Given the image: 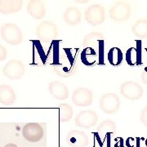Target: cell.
<instances>
[{
	"label": "cell",
	"instance_id": "30bf717a",
	"mask_svg": "<svg viewBox=\"0 0 147 147\" xmlns=\"http://www.w3.org/2000/svg\"><path fill=\"white\" fill-rule=\"evenodd\" d=\"M97 119L98 116L94 110H85L78 114L75 118L74 123L79 127L89 128L96 124Z\"/></svg>",
	"mask_w": 147,
	"mask_h": 147
},
{
	"label": "cell",
	"instance_id": "f1b7e54d",
	"mask_svg": "<svg viewBox=\"0 0 147 147\" xmlns=\"http://www.w3.org/2000/svg\"><path fill=\"white\" fill-rule=\"evenodd\" d=\"M117 140L119 141L118 142H115V147H123V140L121 137H118Z\"/></svg>",
	"mask_w": 147,
	"mask_h": 147
},
{
	"label": "cell",
	"instance_id": "83f0119b",
	"mask_svg": "<svg viewBox=\"0 0 147 147\" xmlns=\"http://www.w3.org/2000/svg\"><path fill=\"white\" fill-rule=\"evenodd\" d=\"M142 80L144 84L147 85V69H146L142 73Z\"/></svg>",
	"mask_w": 147,
	"mask_h": 147
},
{
	"label": "cell",
	"instance_id": "6da1fadb",
	"mask_svg": "<svg viewBox=\"0 0 147 147\" xmlns=\"http://www.w3.org/2000/svg\"><path fill=\"white\" fill-rule=\"evenodd\" d=\"M0 35L7 44L16 46L24 41L21 29L13 23H7L0 28Z\"/></svg>",
	"mask_w": 147,
	"mask_h": 147
},
{
	"label": "cell",
	"instance_id": "8fae6325",
	"mask_svg": "<svg viewBox=\"0 0 147 147\" xmlns=\"http://www.w3.org/2000/svg\"><path fill=\"white\" fill-rule=\"evenodd\" d=\"M66 144L70 147H88L89 138L83 131L72 130L69 132L65 138Z\"/></svg>",
	"mask_w": 147,
	"mask_h": 147
},
{
	"label": "cell",
	"instance_id": "7a4b0ae2",
	"mask_svg": "<svg viewBox=\"0 0 147 147\" xmlns=\"http://www.w3.org/2000/svg\"><path fill=\"white\" fill-rule=\"evenodd\" d=\"M36 35L41 42L45 43L52 42L57 38V26L53 21H42L37 26Z\"/></svg>",
	"mask_w": 147,
	"mask_h": 147
},
{
	"label": "cell",
	"instance_id": "9c48e42d",
	"mask_svg": "<svg viewBox=\"0 0 147 147\" xmlns=\"http://www.w3.org/2000/svg\"><path fill=\"white\" fill-rule=\"evenodd\" d=\"M43 128L38 123H28L22 129L23 137L30 142H39L43 137Z\"/></svg>",
	"mask_w": 147,
	"mask_h": 147
},
{
	"label": "cell",
	"instance_id": "7c38bea8",
	"mask_svg": "<svg viewBox=\"0 0 147 147\" xmlns=\"http://www.w3.org/2000/svg\"><path fill=\"white\" fill-rule=\"evenodd\" d=\"M53 69H54V72L60 77L70 78L76 74L78 66L73 61H61L57 64L54 66Z\"/></svg>",
	"mask_w": 147,
	"mask_h": 147
},
{
	"label": "cell",
	"instance_id": "d4e9b609",
	"mask_svg": "<svg viewBox=\"0 0 147 147\" xmlns=\"http://www.w3.org/2000/svg\"><path fill=\"white\" fill-rule=\"evenodd\" d=\"M140 120L144 126L147 127V106L142 110L140 115Z\"/></svg>",
	"mask_w": 147,
	"mask_h": 147
},
{
	"label": "cell",
	"instance_id": "ac0fdd59",
	"mask_svg": "<svg viewBox=\"0 0 147 147\" xmlns=\"http://www.w3.org/2000/svg\"><path fill=\"white\" fill-rule=\"evenodd\" d=\"M137 42V47H130L126 53V61L130 65L142 64V42L138 40Z\"/></svg>",
	"mask_w": 147,
	"mask_h": 147
},
{
	"label": "cell",
	"instance_id": "e0dca14e",
	"mask_svg": "<svg viewBox=\"0 0 147 147\" xmlns=\"http://www.w3.org/2000/svg\"><path fill=\"white\" fill-rule=\"evenodd\" d=\"M23 6V2L19 0H1L0 1V13L9 15L20 11Z\"/></svg>",
	"mask_w": 147,
	"mask_h": 147
},
{
	"label": "cell",
	"instance_id": "7402d4cb",
	"mask_svg": "<svg viewBox=\"0 0 147 147\" xmlns=\"http://www.w3.org/2000/svg\"><path fill=\"white\" fill-rule=\"evenodd\" d=\"M97 134H113L116 131V124L110 119L102 121L97 127Z\"/></svg>",
	"mask_w": 147,
	"mask_h": 147
},
{
	"label": "cell",
	"instance_id": "f546056e",
	"mask_svg": "<svg viewBox=\"0 0 147 147\" xmlns=\"http://www.w3.org/2000/svg\"><path fill=\"white\" fill-rule=\"evenodd\" d=\"M3 147H18L16 146V144H14V143H9V144H7V145H6L5 146Z\"/></svg>",
	"mask_w": 147,
	"mask_h": 147
},
{
	"label": "cell",
	"instance_id": "603a6c76",
	"mask_svg": "<svg viewBox=\"0 0 147 147\" xmlns=\"http://www.w3.org/2000/svg\"><path fill=\"white\" fill-rule=\"evenodd\" d=\"M103 38H104V35L100 32L89 33L88 34L84 37L83 44L84 47H89L92 45H95L97 42L103 41Z\"/></svg>",
	"mask_w": 147,
	"mask_h": 147
},
{
	"label": "cell",
	"instance_id": "ba28073f",
	"mask_svg": "<svg viewBox=\"0 0 147 147\" xmlns=\"http://www.w3.org/2000/svg\"><path fill=\"white\" fill-rule=\"evenodd\" d=\"M120 93L126 99L135 100L142 98L144 91L142 86L137 82L127 81L120 86Z\"/></svg>",
	"mask_w": 147,
	"mask_h": 147
},
{
	"label": "cell",
	"instance_id": "ffe728a7",
	"mask_svg": "<svg viewBox=\"0 0 147 147\" xmlns=\"http://www.w3.org/2000/svg\"><path fill=\"white\" fill-rule=\"evenodd\" d=\"M59 108V120L61 123L68 122L74 115L73 108L67 103H61L58 105Z\"/></svg>",
	"mask_w": 147,
	"mask_h": 147
},
{
	"label": "cell",
	"instance_id": "277c9868",
	"mask_svg": "<svg viewBox=\"0 0 147 147\" xmlns=\"http://www.w3.org/2000/svg\"><path fill=\"white\" fill-rule=\"evenodd\" d=\"M3 73L7 79L11 80L21 79L26 73V67L21 60L13 59L9 61L3 68Z\"/></svg>",
	"mask_w": 147,
	"mask_h": 147
},
{
	"label": "cell",
	"instance_id": "484cf974",
	"mask_svg": "<svg viewBox=\"0 0 147 147\" xmlns=\"http://www.w3.org/2000/svg\"><path fill=\"white\" fill-rule=\"evenodd\" d=\"M126 147H137V138L133 137H128L125 142Z\"/></svg>",
	"mask_w": 147,
	"mask_h": 147
},
{
	"label": "cell",
	"instance_id": "3957f363",
	"mask_svg": "<svg viewBox=\"0 0 147 147\" xmlns=\"http://www.w3.org/2000/svg\"><path fill=\"white\" fill-rule=\"evenodd\" d=\"M84 18L86 21L92 26H100L105 19V8L99 3L92 4L86 8Z\"/></svg>",
	"mask_w": 147,
	"mask_h": 147
},
{
	"label": "cell",
	"instance_id": "2e32d148",
	"mask_svg": "<svg viewBox=\"0 0 147 147\" xmlns=\"http://www.w3.org/2000/svg\"><path fill=\"white\" fill-rule=\"evenodd\" d=\"M16 100V95L9 85H0V104L8 106L13 105Z\"/></svg>",
	"mask_w": 147,
	"mask_h": 147
},
{
	"label": "cell",
	"instance_id": "8992f818",
	"mask_svg": "<svg viewBox=\"0 0 147 147\" xmlns=\"http://www.w3.org/2000/svg\"><path fill=\"white\" fill-rule=\"evenodd\" d=\"M100 108L105 114H115L120 108V99L115 93H106L100 97Z\"/></svg>",
	"mask_w": 147,
	"mask_h": 147
},
{
	"label": "cell",
	"instance_id": "4316f807",
	"mask_svg": "<svg viewBox=\"0 0 147 147\" xmlns=\"http://www.w3.org/2000/svg\"><path fill=\"white\" fill-rule=\"evenodd\" d=\"M7 53L6 47L0 44V61L5 60L7 58Z\"/></svg>",
	"mask_w": 147,
	"mask_h": 147
},
{
	"label": "cell",
	"instance_id": "9a60e30c",
	"mask_svg": "<svg viewBox=\"0 0 147 147\" xmlns=\"http://www.w3.org/2000/svg\"><path fill=\"white\" fill-rule=\"evenodd\" d=\"M65 22L69 26H76L82 21V13L76 7H69L64 12Z\"/></svg>",
	"mask_w": 147,
	"mask_h": 147
},
{
	"label": "cell",
	"instance_id": "4dcf8cb0",
	"mask_svg": "<svg viewBox=\"0 0 147 147\" xmlns=\"http://www.w3.org/2000/svg\"><path fill=\"white\" fill-rule=\"evenodd\" d=\"M145 144H146V146L147 147V138H146V142H145Z\"/></svg>",
	"mask_w": 147,
	"mask_h": 147
},
{
	"label": "cell",
	"instance_id": "52a82bcc",
	"mask_svg": "<svg viewBox=\"0 0 147 147\" xmlns=\"http://www.w3.org/2000/svg\"><path fill=\"white\" fill-rule=\"evenodd\" d=\"M71 100L74 105L76 106H89L93 101V93L89 88L81 87L74 91L71 96Z\"/></svg>",
	"mask_w": 147,
	"mask_h": 147
},
{
	"label": "cell",
	"instance_id": "44dd1931",
	"mask_svg": "<svg viewBox=\"0 0 147 147\" xmlns=\"http://www.w3.org/2000/svg\"><path fill=\"white\" fill-rule=\"evenodd\" d=\"M123 53L120 48L117 47H114L110 48L109 52L107 53V59L110 65L116 66L122 63L123 61Z\"/></svg>",
	"mask_w": 147,
	"mask_h": 147
},
{
	"label": "cell",
	"instance_id": "cb8c5ba5",
	"mask_svg": "<svg viewBox=\"0 0 147 147\" xmlns=\"http://www.w3.org/2000/svg\"><path fill=\"white\" fill-rule=\"evenodd\" d=\"M96 52L92 47H86L81 53V58L84 63L87 65H92L96 62Z\"/></svg>",
	"mask_w": 147,
	"mask_h": 147
},
{
	"label": "cell",
	"instance_id": "d6986e66",
	"mask_svg": "<svg viewBox=\"0 0 147 147\" xmlns=\"http://www.w3.org/2000/svg\"><path fill=\"white\" fill-rule=\"evenodd\" d=\"M131 32L135 36L146 38H147V20L140 19L137 21L131 26Z\"/></svg>",
	"mask_w": 147,
	"mask_h": 147
},
{
	"label": "cell",
	"instance_id": "5bb4252c",
	"mask_svg": "<svg viewBox=\"0 0 147 147\" xmlns=\"http://www.w3.org/2000/svg\"><path fill=\"white\" fill-rule=\"evenodd\" d=\"M27 13L32 18L40 20L42 19L46 15V7L42 1L33 0L30 1L26 6Z\"/></svg>",
	"mask_w": 147,
	"mask_h": 147
},
{
	"label": "cell",
	"instance_id": "4fadbf2b",
	"mask_svg": "<svg viewBox=\"0 0 147 147\" xmlns=\"http://www.w3.org/2000/svg\"><path fill=\"white\" fill-rule=\"evenodd\" d=\"M48 92L54 99L63 100L69 96L68 87L61 81H53L49 84Z\"/></svg>",
	"mask_w": 147,
	"mask_h": 147
},
{
	"label": "cell",
	"instance_id": "5b68a950",
	"mask_svg": "<svg viewBox=\"0 0 147 147\" xmlns=\"http://www.w3.org/2000/svg\"><path fill=\"white\" fill-rule=\"evenodd\" d=\"M131 8L130 5L123 1H119L110 7V18L114 21H124L130 18Z\"/></svg>",
	"mask_w": 147,
	"mask_h": 147
}]
</instances>
